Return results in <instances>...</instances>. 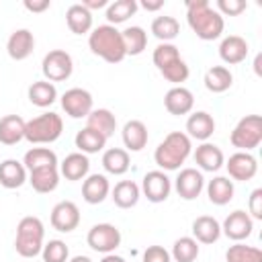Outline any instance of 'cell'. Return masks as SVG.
<instances>
[{"mask_svg":"<svg viewBox=\"0 0 262 262\" xmlns=\"http://www.w3.org/2000/svg\"><path fill=\"white\" fill-rule=\"evenodd\" d=\"M63 131V121L57 113H43L25 123V139L29 143H53Z\"/></svg>","mask_w":262,"mask_h":262,"instance_id":"obj_5","label":"cell"},{"mask_svg":"<svg viewBox=\"0 0 262 262\" xmlns=\"http://www.w3.org/2000/svg\"><path fill=\"white\" fill-rule=\"evenodd\" d=\"M164 106L170 115H176V117L188 115L194 106V96L184 86H172L164 96Z\"/></svg>","mask_w":262,"mask_h":262,"instance_id":"obj_16","label":"cell"},{"mask_svg":"<svg viewBox=\"0 0 262 262\" xmlns=\"http://www.w3.org/2000/svg\"><path fill=\"white\" fill-rule=\"evenodd\" d=\"M233 192H235V186H233V180H229L227 176H215L213 180H209L207 184V196L213 205L217 207H223L227 205L231 199H233Z\"/></svg>","mask_w":262,"mask_h":262,"instance_id":"obj_27","label":"cell"},{"mask_svg":"<svg viewBox=\"0 0 262 262\" xmlns=\"http://www.w3.org/2000/svg\"><path fill=\"white\" fill-rule=\"evenodd\" d=\"M229 141L237 151H252L262 141V117L260 115H246L233 127Z\"/></svg>","mask_w":262,"mask_h":262,"instance_id":"obj_6","label":"cell"},{"mask_svg":"<svg viewBox=\"0 0 262 262\" xmlns=\"http://www.w3.org/2000/svg\"><path fill=\"white\" fill-rule=\"evenodd\" d=\"M186 135L196 141H207L215 131V119L207 111H196L186 119Z\"/></svg>","mask_w":262,"mask_h":262,"instance_id":"obj_20","label":"cell"},{"mask_svg":"<svg viewBox=\"0 0 262 262\" xmlns=\"http://www.w3.org/2000/svg\"><path fill=\"white\" fill-rule=\"evenodd\" d=\"M135 12H137V2L135 0H115L106 6V20H108V25L115 27L119 23H125Z\"/></svg>","mask_w":262,"mask_h":262,"instance_id":"obj_39","label":"cell"},{"mask_svg":"<svg viewBox=\"0 0 262 262\" xmlns=\"http://www.w3.org/2000/svg\"><path fill=\"white\" fill-rule=\"evenodd\" d=\"M41 72L45 76L47 82H63L72 76L74 72V61H72V55L63 49H51L43 61H41Z\"/></svg>","mask_w":262,"mask_h":262,"instance_id":"obj_7","label":"cell"},{"mask_svg":"<svg viewBox=\"0 0 262 262\" xmlns=\"http://www.w3.org/2000/svg\"><path fill=\"white\" fill-rule=\"evenodd\" d=\"M248 8L246 0H217V12L223 16H237Z\"/></svg>","mask_w":262,"mask_h":262,"instance_id":"obj_44","label":"cell"},{"mask_svg":"<svg viewBox=\"0 0 262 262\" xmlns=\"http://www.w3.org/2000/svg\"><path fill=\"white\" fill-rule=\"evenodd\" d=\"M141 190H143V194L149 203H164L170 196L172 182H170V178L166 176L164 170H151L143 176Z\"/></svg>","mask_w":262,"mask_h":262,"instance_id":"obj_10","label":"cell"},{"mask_svg":"<svg viewBox=\"0 0 262 262\" xmlns=\"http://www.w3.org/2000/svg\"><path fill=\"white\" fill-rule=\"evenodd\" d=\"M23 6H25L29 12H43V10H47V8L51 6V2H49V0H25Z\"/></svg>","mask_w":262,"mask_h":262,"instance_id":"obj_47","label":"cell"},{"mask_svg":"<svg viewBox=\"0 0 262 262\" xmlns=\"http://www.w3.org/2000/svg\"><path fill=\"white\" fill-rule=\"evenodd\" d=\"M248 51H250L248 41H246L244 37H239V35H229V37H225V39L221 41V45H219V57H221L225 63H229V66L242 63V61L248 57Z\"/></svg>","mask_w":262,"mask_h":262,"instance_id":"obj_18","label":"cell"},{"mask_svg":"<svg viewBox=\"0 0 262 262\" xmlns=\"http://www.w3.org/2000/svg\"><path fill=\"white\" fill-rule=\"evenodd\" d=\"M61 108L72 119L88 117L92 111V94L84 88H70L61 94Z\"/></svg>","mask_w":262,"mask_h":262,"instance_id":"obj_9","label":"cell"},{"mask_svg":"<svg viewBox=\"0 0 262 262\" xmlns=\"http://www.w3.org/2000/svg\"><path fill=\"white\" fill-rule=\"evenodd\" d=\"M76 147L82 151V154H98L104 145H106V137L100 135L98 131L90 129V127H84L82 131L76 133Z\"/></svg>","mask_w":262,"mask_h":262,"instance_id":"obj_35","label":"cell"},{"mask_svg":"<svg viewBox=\"0 0 262 262\" xmlns=\"http://www.w3.org/2000/svg\"><path fill=\"white\" fill-rule=\"evenodd\" d=\"M27 182V168L18 160H4L0 164V184L8 190L20 188Z\"/></svg>","mask_w":262,"mask_h":262,"instance_id":"obj_25","label":"cell"},{"mask_svg":"<svg viewBox=\"0 0 262 262\" xmlns=\"http://www.w3.org/2000/svg\"><path fill=\"white\" fill-rule=\"evenodd\" d=\"M252 229H254V219L246 211H242V209L229 213L225 217L223 225H221V233H225L233 242H242V239L250 237Z\"/></svg>","mask_w":262,"mask_h":262,"instance_id":"obj_14","label":"cell"},{"mask_svg":"<svg viewBox=\"0 0 262 262\" xmlns=\"http://www.w3.org/2000/svg\"><path fill=\"white\" fill-rule=\"evenodd\" d=\"M174 188L180 199L194 201L205 188V178L196 168H184L178 172V176L174 180Z\"/></svg>","mask_w":262,"mask_h":262,"instance_id":"obj_12","label":"cell"},{"mask_svg":"<svg viewBox=\"0 0 262 262\" xmlns=\"http://www.w3.org/2000/svg\"><path fill=\"white\" fill-rule=\"evenodd\" d=\"M100 262H125L123 256H117V254H104Z\"/></svg>","mask_w":262,"mask_h":262,"instance_id":"obj_50","label":"cell"},{"mask_svg":"<svg viewBox=\"0 0 262 262\" xmlns=\"http://www.w3.org/2000/svg\"><path fill=\"white\" fill-rule=\"evenodd\" d=\"M233 84V74L225 66H213L205 72V88L213 94H221L229 90Z\"/></svg>","mask_w":262,"mask_h":262,"instance_id":"obj_29","label":"cell"},{"mask_svg":"<svg viewBox=\"0 0 262 262\" xmlns=\"http://www.w3.org/2000/svg\"><path fill=\"white\" fill-rule=\"evenodd\" d=\"M66 23L74 35H86L92 29V12L82 4H72L66 10Z\"/></svg>","mask_w":262,"mask_h":262,"instance_id":"obj_28","label":"cell"},{"mask_svg":"<svg viewBox=\"0 0 262 262\" xmlns=\"http://www.w3.org/2000/svg\"><path fill=\"white\" fill-rule=\"evenodd\" d=\"M43 237L45 227L43 221L35 215H27L16 225V237H14V250L23 258H35L43 250Z\"/></svg>","mask_w":262,"mask_h":262,"instance_id":"obj_4","label":"cell"},{"mask_svg":"<svg viewBox=\"0 0 262 262\" xmlns=\"http://www.w3.org/2000/svg\"><path fill=\"white\" fill-rule=\"evenodd\" d=\"M160 74H162L168 82H172L174 86H182V82H186V78H188L190 70H188L186 61L180 57L178 61H174V63H170L168 68H164Z\"/></svg>","mask_w":262,"mask_h":262,"instance_id":"obj_43","label":"cell"},{"mask_svg":"<svg viewBox=\"0 0 262 262\" xmlns=\"http://www.w3.org/2000/svg\"><path fill=\"white\" fill-rule=\"evenodd\" d=\"M192 143L190 137L182 131H170L164 141L156 147L154 151V160L162 170H178L184 160L190 156Z\"/></svg>","mask_w":262,"mask_h":262,"instance_id":"obj_3","label":"cell"},{"mask_svg":"<svg viewBox=\"0 0 262 262\" xmlns=\"http://www.w3.org/2000/svg\"><path fill=\"white\" fill-rule=\"evenodd\" d=\"M25 119L18 115H6L0 119V143L2 145H16L25 139Z\"/></svg>","mask_w":262,"mask_h":262,"instance_id":"obj_26","label":"cell"},{"mask_svg":"<svg viewBox=\"0 0 262 262\" xmlns=\"http://www.w3.org/2000/svg\"><path fill=\"white\" fill-rule=\"evenodd\" d=\"M111 192V184L104 174H88L82 182V199L88 205L102 203Z\"/></svg>","mask_w":262,"mask_h":262,"instance_id":"obj_17","label":"cell"},{"mask_svg":"<svg viewBox=\"0 0 262 262\" xmlns=\"http://www.w3.org/2000/svg\"><path fill=\"white\" fill-rule=\"evenodd\" d=\"M186 20L192 33L203 41L219 39L225 27L223 16L207 0H188L186 2Z\"/></svg>","mask_w":262,"mask_h":262,"instance_id":"obj_1","label":"cell"},{"mask_svg":"<svg viewBox=\"0 0 262 262\" xmlns=\"http://www.w3.org/2000/svg\"><path fill=\"white\" fill-rule=\"evenodd\" d=\"M143 262H172V256L164 246H147L143 252Z\"/></svg>","mask_w":262,"mask_h":262,"instance_id":"obj_45","label":"cell"},{"mask_svg":"<svg viewBox=\"0 0 262 262\" xmlns=\"http://www.w3.org/2000/svg\"><path fill=\"white\" fill-rule=\"evenodd\" d=\"M170 256L176 260V262H194L199 258V242L190 235H184V237H178L172 246V252Z\"/></svg>","mask_w":262,"mask_h":262,"instance_id":"obj_38","label":"cell"},{"mask_svg":"<svg viewBox=\"0 0 262 262\" xmlns=\"http://www.w3.org/2000/svg\"><path fill=\"white\" fill-rule=\"evenodd\" d=\"M102 168L108 174L121 176L129 170V151L123 147H111L102 154Z\"/></svg>","mask_w":262,"mask_h":262,"instance_id":"obj_34","label":"cell"},{"mask_svg":"<svg viewBox=\"0 0 262 262\" xmlns=\"http://www.w3.org/2000/svg\"><path fill=\"white\" fill-rule=\"evenodd\" d=\"M23 166L27 168V172H33V170H39V168L57 166V156L49 147H31L23 158Z\"/></svg>","mask_w":262,"mask_h":262,"instance_id":"obj_33","label":"cell"},{"mask_svg":"<svg viewBox=\"0 0 262 262\" xmlns=\"http://www.w3.org/2000/svg\"><path fill=\"white\" fill-rule=\"evenodd\" d=\"M248 215L252 219H262V188L252 190L248 201Z\"/></svg>","mask_w":262,"mask_h":262,"instance_id":"obj_46","label":"cell"},{"mask_svg":"<svg viewBox=\"0 0 262 262\" xmlns=\"http://www.w3.org/2000/svg\"><path fill=\"white\" fill-rule=\"evenodd\" d=\"M194 162H196V166H199L201 170H205V172H217V170L225 164V156H223L221 147H217L215 143L205 141V143H201V145L196 147V151H194Z\"/></svg>","mask_w":262,"mask_h":262,"instance_id":"obj_21","label":"cell"},{"mask_svg":"<svg viewBox=\"0 0 262 262\" xmlns=\"http://www.w3.org/2000/svg\"><path fill=\"white\" fill-rule=\"evenodd\" d=\"M229 178L239 180V182H248L256 176L258 172V162L250 151H235L229 156L227 164H225Z\"/></svg>","mask_w":262,"mask_h":262,"instance_id":"obj_13","label":"cell"},{"mask_svg":"<svg viewBox=\"0 0 262 262\" xmlns=\"http://www.w3.org/2000/svg\"><path fill=\"white\" fill-rule=\"evenodd\" d=\"M68 262H92L88 256H74L72 260H68Z\"/></svg>","mask_w":262,"mask_h":262,"instance_id":"obj_51","label":"cell"},{"mask_svg":"<svg viewBox=\"0 0 262 262\" xmlns=\"http://www.w3.org/2000/svg\"><path fill=\"white\" fill-rule=\"evenodd\" d=\"M121 37H123V45H125L127 55H141L143 49L147 47V33L137 25L121 31Z\"/></svg>","mask_w":262,"mask_h":262,"instance_id":"obj_36","label":"cell"},{"mask_svg":"<svg viewBox=\"0 0 262 262\" xmlns=\"http://www.w3.org/2000/svg\"><path fill=\"white\" fill-rule=\"evenodd\" d=\"M88 47L94 55L102 57L108 63H119L127 57L121 31L113 25H100L88 35Z\"/></svg>","mask_w":262,"mask_h":262,"instance_id":"obj_2","label":"cell"},{"mask_svg":"<svg viewBox=\"0 0 262 262\" xmlns=\"http://www.w3.org/2000/svg\"><path fill=\"white\" fill-rule=\"evenodd\" d=\"M151 33H154V37H158L162 43H170L172 39L178 37L180 25H178V20H176L174 16H168V14L156 16V18L151 20Z\"/></svg>","mask_w":262,"mask_h":262,"instance_id":"obj_37","label":"cell"},{"mask_svg":"<svg viewBox=\"0 0 262 262\" xmlns=\"http://www.w3.org/2000/svg\"><path fill=\"white\" fill-rule=\"evenodd\" d=\"M41 256H43V262H68L70 250H68L66 242H61V239H49L47 244H43Z\"/></svg>","mask_w":262,"mask_h":262,"instance_id":"obj_42","label":"cell"},{"mask_svg":"<svg viewBox=\"0 0 262 262\" xmlns=\"http://www.w3.org/2000/svg\"><path fill=\"white\" fill-rule=\"evenodd\" d=\"M29 100H31V104H35L39 108L51 106L57 100V88L51 82H47V80L33 82L29 86Z\"/></svg>","mask_w":262,"mask_h":262,"instance_id":"obj_32","label":"cell"},{"mask_svg":"<svg viewBox=\"0 0 262 262\" xmlns=\"http://www.w3.org/2000/svg\"><path fill=\"white\" fill-rule=\"evenodd\" d=\"M35 49V37L29 29H16L10 33L8 41H6V51L14 61H23L27 59Z\"/></svg>","mask_w":262,"mask_h":262,"instance_id":"obj_15","label":"cell"},{"mask_svg":"<svg viewBox=\"0 0 262 262\" xmlns=\"http://www.w3.org/2000/svg\"><path fill=\"white\" fill-rule=\"evenodd\" d=\"M88 170H90V160L82 151L68 154L63 158V162L59 164V174L66 180H72V182L74 180H84L88 176Z\"/></svg>","mask_w":262,"mask_h":262,"instance_id":"obj_19","label":"cell"},{"mask_svg":"<svg viewBox=\"0 0 262 262\" xmlns=\"http://www.w3.org/2000/svg\"><path fill=\"white\" fill-rule=\"evenodd\" d=\"M225 262H262V252L256 246H246L235 242L225 252Z\"/></svg>","mask_w":262,"mask_h":262,"instance_id":"obj_40","label":"cell"},{"mask_svg":"<svg viewBox=\"0 0 262 262\" xmlns=\"http://www.w3.org/2000/svg\"><path fill=\"white\" fill-rule=\"evenodd\" d=\"M111 194H113V203H115L117 207H121V209H131V207L137 205L141 190H139V186H137L133 180H121V182L115 184V188L111 190Z\"/></svg>","mask_w":262,"mask_h":262,"instance_id":"obj_31","label":"cell"},{"mask_svg":"<svg viewBox=\"0 0 262 262\" xmlns=\"http://www.w3.org/2000/svg\"><path fill=\"white\" fill-rule=\"evenodd\" d=\"M51 227L61 231V233H70L80 225V209L76 203L72 201H59L53 209H51Z\"/></svg>","mask_w":262,"mask_h":262,"instance_id":"obj_11","label":"cell"},{"mask_svg":"<svg viewBox=\"0 0 262 262\" xmlns=\"http://www.w3.org/2000/svg\"><path fill=\"white\" fill-rule=\"evenodd\" d=\"M121 135H123V143H125L127 151H141V149L147 145V139H149L147 127H145V123L139 121V119L127 121Z\"/></svg>","mask_w":262,"mask_h":262,"instance_id":"obj_22","label":"cell"},{"mask_svg":"<svg viewBox=\"0 0 262 262\" xmlns=\"http://www.w3.org/2000/svg\"><path fill=\"white\" fill-rule=\"evenodd\" d=\"M151 59H154V66L162 72V70L168 68L170 63H174V61L180 59V51H178V47L172 45V43H160V45L154 49Z\"/></svg>","mask_w":262,"mask_h":262,"instance_id":"obj_41","label":"cell"},{"mask_svg":"<svg viewBox=\"0 0 262 262\" xmlns=\"http://www.w3.org/2000/svg\"><path fill=\"white\" fill-rule=\"evenodd\" d=\"M221 235V223L211 215H201L192 221V237L199 244H215Z\"/></svg>","mask_w":262,"mask_h":262,"instance_id":"obj_23","label":"cell"},{"mask_svg":"<svg viewBox=\"0 0 262 262\" xmlns=\"http://www.w3.org/2000/svg\"><path fill=\"white\" fill-rule=\"evenodd\" d=\"M88 246L100 254H113L121 246V231L113 223H96L86 235Z\"/></svg>","mask_w":262,"mask_h":262,"instance_id":"obj_8","label":"cell"},{"mask_svg":"<svg viewBox=\"0 0 262 262\" xmlns=\"http://www.w3.org/2000/svg\"><path fill=\"white\" fill-rule=\"evenodd\" d=\"M141 6L149 12H154V10H160L164 6V0H141Z\"/></svg>","mask_w":262,"mask_h":262,"instance_id":"obj_48","label":"cell"},{"mask_svg":"<svg viewBox=\"0 0 262 262\" xmlns=\"http://www.w3.org/2000/svg\"><path fill=\"white\" fill-rule=\"evenodd\" d=\"M86 127L98 131L108 139L117 129V119L108 108H92L90 115L86 117Z\"/></svg>","mask_w":262,"mask_h":262,"instance_id":"obj_30","label":"cell"},{"mask_svg":"<svg viewBox=\"0 0 262 262\" xmlns=\"http://www.w3.org/2000/svg\"><path fill=\"white\" fill-rule=\"evenodd\" d=\"M29 182H31L33 190L39 192V194L53 192L59 184V170H57V166L33 170V172H29Z\"/></svg>","mask_w":262,"mask_h":262,"instance_id":"obj_24","label":"cell"},{"mask_svg":"<svg viewBox=\"0 0 262 262\" xmlns=\"http://www.w3.org/2000/svg\"><path fill=\"white\" fill-rule=\"evenodd\" d=\"M82 6H84V8H88V10L92 12V10L102 8V6H108V4H106V0H84V2H82Z\"/></svg>","mask_w":262,"mask_h":262,"instance_id":"obj_49","label":"cell"}]
</instances>
